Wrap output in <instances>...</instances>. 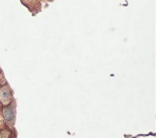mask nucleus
Here are the masks:
<instances>
[{"label": "nucleus", "mask_w": 156, "mask_h": 138, "mask_svg": "<svg viewBox=\"0 0 156 138\" xmlns=\"http://www.w3.org/2000/svg\"><path fill=\"white\" fill-rule=\"evenodd\" d=\"M7 83V81H6L5 79V77H4V73H3V71L0 69V86H4Z\"/></svg>", "instance_id": "nucleus-5"}, {"label": "nucleus", "mask_w": 156, "mask_h": 138, "mask_svg": "<svg viewBox=\"0 0 156 138\" xmlns=\"http://www.w3.org/2000/svg\"><path fill=\"white\" fill-rule=\"evenodd\" d=\"M13 101H15L14 90L7 82L6 85L0 87V104H1L2 106H5L11 104Z\"/></svg>", "instance_id": "nucleus-2"}, {"label": "nucleus", "mask_w": 156, "mask_h": 138, "mask_svg": "<svg viewBox=\"0 0 156 138\" xmlns=\"http://www.w3.org/2000/svg\"><path fill=\"white\" fill-rule=\"evenodd\" d=\"M3 124H4V123H3V121L1 120V118H0V128L2 127V125H3Z\"/></svg>", "instance_id": "nucleus-6"}, {"label": "nucleus", "mask_w": 156, "mask_h": 138, "mask_svg": "<svg viewBox=\"0 0 156 138\" xmlns=\"http://www.w3.org/2000/svg\"><path fill=\"white\" fill-rule=\"evenodd\" d=\"M1 117L3 119V123L10 129L15 128L16 120V101H13L8 106L2 107Z\"/></svg>", "instance_id": "nucleus-1"}, {"label": "nucleus", "mask_w": 156, "mask_h": 138, "mask_svg": "<svg viewBox=\"0 0 156 138\" xmlns=\"http://www.w3.org/2000/svg\"><path fill=\"white\" fill-rule=\"evenodd\" d=\"M21 3L26 6L27 9L31 12L33 15L40 13L41 10V3L40 1H21Z\"/></svg>", "instance_id": "nucleus-3"}, {"label": "nucleus", "mask_w": 156, "mask_h": 138, "mask_svg": "<svg viewBox=\"0 0 156 138\" xmlns=\"http://www.w3.org/2000/svg\"><path fill=\"white\" fill-rule=\"evenodd\" d=\"M14 130L15 129H10L5 124H3L2 127L0 128V138H11L13 135Z\"/></svg>", "instance_id": "nucleus-4"}]
</instances>
